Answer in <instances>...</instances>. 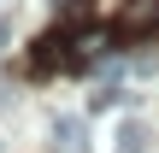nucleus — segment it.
<instances>
[{
    "label": "nucleus",
    "mask_w": 159,
    "mask_h": 153,
    "mask_svg": "<svg viewBox=\"0 0 159 153\" xmlns=\"http://www.w3.org/2000/svg\"><path fill=\"white\" fill-rule=\"evenodd\" d=\"M83 59H77V47H71V35L65 29H47L35 47H30V77H53V71H77Z\"/></svg>",
    "instance_id": "nucleus-1"
},
{
    "label": "nucleus",
    "mask_w": 159,
    "mask_h": 153,
    "mask_svg": "<svg viewBox=\"0 0 159 153\" xmlns=\"http://www.w3.org/2000/svg\"><path fill=\"white\" fill-rule=\"evenodd\" d=\"M142 35H159V0H124L112 18V41H142Z\"/></svg>",
    "instance_id": "nucleus-2"
},
{
    "label": "nucleus",
    "mask_w": 159,
    "mask_h": 153,
    "mask_svg": "<svg viewBox=\"0 0 159 153\" xmlns=\"http://www.w3.org/2000/svg\"><path fill=\"white\" fill-rule=\"evenodd\" d=\"M53 153H89V130L77 112H59L53 118Z\"/></svg>",
    "instance_id": "nucleus-3"
},
{
    "label": "nucleus",
    "mask_w": 159,
    "mask_h": 153,
    "mask_svg": "<svg viewBox=\"0 0 159 153\" xmlns=\"http://www.w3.org/2000/svg\"><path fill=\"white\" fill-rule=\"evenodd\" d=\"M112 153H148V124H142V118H124V124H118Z\"/></svg>",
    "instance_id": "nucleus-4"
},
{
    "label": "nucleus",
    "mask_w": 159,
    "mask_h": 153,
    "mask_svg": "<svg viewBox=\"0 0 159 153\" xmlns=\"http://www.w3.org/2000/svg\"><path fill=\"white\" fill-rule=\"evenodd\" d=\"M94 24V0H65L59 6V29L71 35V29H89Z\"/></svg>",
    "instance_id": "nucleus-5"
},
{
    "label": "nucleus",
    "mask_w": 159,
    "mask_h": 153,
    "mask_svg": "<svg viewBox=\"0 0 159 153\" xmlns=\"http://www.w3.org/2000/svg\"><path fill=\"white\" fill-rule=\"evenodd\" d=\"M12 47V18H0V53Z\"/></svg>",
    "instance_id": "nucleus-6"
}]
</instances>
